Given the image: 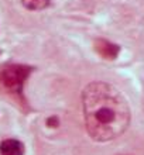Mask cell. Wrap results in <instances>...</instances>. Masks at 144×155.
Instances as JSON below:
<instances>
[{
	"instance_id": "7a4b0ae2",
	"label": "cell",
	"mask_w": 144,
	"mask_h": 155,
	"mask_svg": "<svg viewBox=\"0 0 144 155\" xmlns=\"http://www.w3.org/2000/svg\"><path fill=\"white\" fill-rule=\"evenodd\" d=\"M33 71V66L18 62H6L0 65V92L24 104V86Z\"/></svg>"
},
{
	"instance_id": "3957f363",
	"label": "cell",
	"mask_w": 144,
	"mask_h": 155,
	"mask_svg": "<svg viewBox=\"0 0 144 155\" xmlns=\"http://www.w3.org/2000/svg\"><path fill=\"white\" fill-rule=\"evenodd\" d=\"M93 49L99 57L105 61H116L120 55L122 47L107 38L98 37L93 41Z\"/></svg>"
},
{
	"instance_id": "5b68a950",
	"label": "cell",
	"mask_w": 144,
	"mask_h": 155,
	"mask_svg": "<svg viewBox=\"0 0 144 155\" xmlns=\"http://www.w3.org/2000/svg\"><path fill=\"white\" fill-rule=\"evenodd\" d=\"M21 6L28 12H42L51 6L52 0H20Z\"/></svg>"
},
{
	"instance_id": "8992f818",
	"label": "cell",
	"mask_w": 144,
	"mask_h": 155,
	"mask_svg": "<svg viewBox=\"0 0 144 155\" xmlns=\"http://www.w3.org/2000/svg\"><path fill=\"white\" fill-rule=\"evenodd\" d=\"M45 126L48 128H58L59 127V117L57 114H49L45 118Z\"/></svg>"
},
{
	"instance_id": "52a82bcc",
	"label": "cell",
	"mask_w": 144,
	"mask_h": 155,
	"mask_svg": "<svg viewBox=\"0 0 144 155\" xmlns=\"http://www.w3.org/2000/svg\"><path fill=\"white\" fill-rule=\"evenodd\" d=\"M0 55H2V51H0Z\"/></svg>"
},
{
	"instance_id": "ba28073f",
	"label": "cell",
	"mask_w": 144,
	"mask_h": 155,
	"mask_svg": "<svg viewBox=\"0 0 144 155\" xmlns=\"http://www.w3.org/2000/svg\"><path fill=\"white\" fill-rule=\"evenodd\" d=\"M122 155H124V154H122Z\"/></svg>"
},
{
	"instance_id": "277c9868",
	"label": "cell",
	"mask_w": 144,
	"mask_h": 155,
	"mask_svg": "<svg viewBox=\"0 0 144 155\" xmlns=\"http://www.w3.org/2000/svg\"><path fill=\"white\" fill-rule=\"evenodd\" d=\"M0 155H24V144L16 138H6L0 143Z\"/></svg>"
},
{
	"instance_id": "6da1fadb",
	"label": "cell",
	"mask_w": 144,
	"mask_h": 155,
	"mask_svg": "<svg viewBox=\"0 0 144 155\" xmlns=\"http://www.w3.org/2000/svg\"><path fill=\"white\" fill-rule=\"evenodd\" d=\"M82 111L88 134L98 143L119 138L132 123L127 99L117 87L103 81L91 82L85 86Z\"/></svg>"
}]
</instances>
